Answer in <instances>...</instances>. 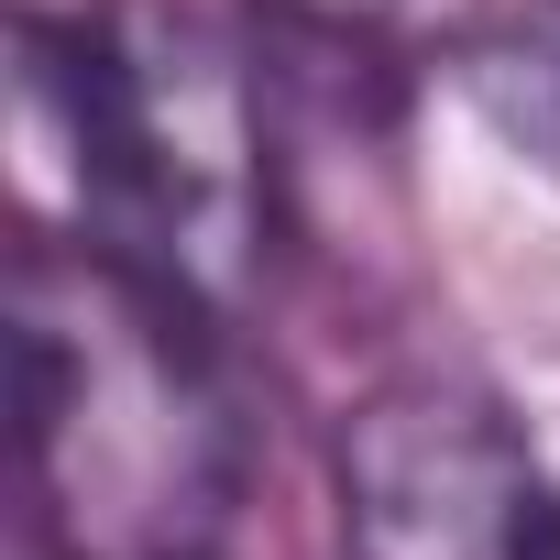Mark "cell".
Returning a JSON list of instances; mask_svg holds the SVG:
<instances>
[{
    "label": "cell",
    "mask_w": 560,
    "mask_h": 560,
    "mask_svg": "<svg viewBox=\"0 0 560 560\" xmlns=\"http://www.w3.org/2000/svg\"><path fill=\"white\" fill-rule=\"evenodd\" d=\"M187 287L78 242L12 253V440L56 560H220L253 494V407Z\"/></svg>",
    "instance_id": "obj_1"
},
{
    "label": "cell",
    "mask_w": 560,
    "mask_h": 560,
    "mask_svg": "<svg viewBox=\"0 0 560 560\" xmlns=\"http://www.w3.org/2000/svg\"><path fill=\"white\" fill-rule=\"evenodd\" d=\"M23 100L67 154L78 231L198 308H231L264 264L275 143L242 45L187 0L23 12Z\"/></svg>",
    "instance_id": "obj_2"
},
{
    "label": "cell",
    "mask_w": 560,
    "mask_h": 560,
    "mask_svg": "<svg viewBox=\"0 0 560 560\" xmlns=\"http://www.w3.org/2000/svg\"><path fill=\"white\" fill-rule=\"evenodd\" d=\"M341 560H560V483L462 374L374 385L330 440Z\"/></svg>",
    "instance_id": "obj_3"
},
{
    "label": "cell",
    "mask_w": 560,
    "mask_h": 560,
    "mask_svg": "<svg viewBox=\"0 0 560 560\" xmlns=\"http://www.w3.org/2000/svg\"><path fill=\"white\" fill-rule=\"evenodd\" d=\"M451 78H462L472 121H483L527 176L560 187V0H527V12L483 23V34L451 56Z\"/></svg>",
    "instance_id": "obj_4"
},
{
    "label": "cell",
    "mask_w": 560,
    "mask_h": 560,
    "mask_svg": "<svg viewBox=\"0 0 560 560\" xmlns=\"http://www.w3.org/2000/svg\"><path fill=\"white\" fill-rule=\"evenodd\" d=\"M308 45L352 67H407V56H462L483 34V0H275Z\"/></svg>",
    "instance_id": "obj_5"
}]
</instances>
